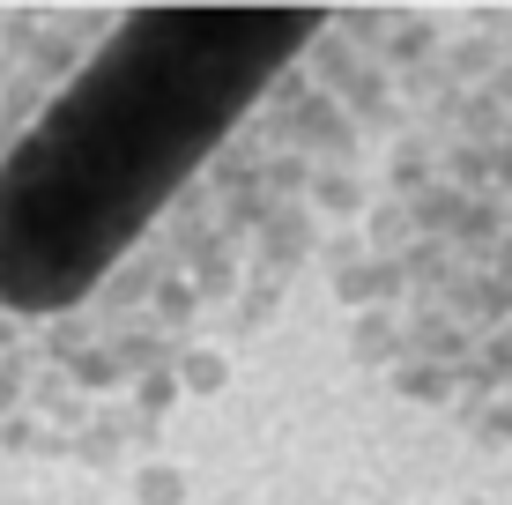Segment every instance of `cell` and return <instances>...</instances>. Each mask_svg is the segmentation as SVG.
<instances>
[{"instance_id":"cell-1","label":"cell","mask_w":512,"mask_h":505,"mask_svg":"<svg viewBox=\"0 0 512 505\" xmlns=\"http://www.w3.org/2000/svg\"><path fill=\"white\" fill-rule=\"evenodd\" d=\"M431 15L364 0L0 15V454L127 461L342 253Z\"/></svg>"},{"instance_id":"cell-2","label":"cell","mask_w":512,"mask_h":505,"mask_svg":"<svg viewBox=\"0 0 512 505\" xmlns=\"http://www.w3.org/2000/svg\"><path fill=\"white\" fill-rule=\"evenodd\" d=\"M357 350L409 402L512 439V8L423 45L342 231Z\"/></svg>"}]
</instances>
